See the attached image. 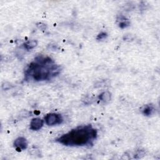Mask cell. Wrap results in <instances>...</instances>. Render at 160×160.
I'll list each match as a JSON object with an SVG mask.
<instances>
[{
	"label": "cell",
	"mask_w": 160,
	"mask_h": 160,
	"mask_svg": "<svg viewBox=\"0 0 160 160\" xmlns=\"http://www.w3.org/2000/svg\"><path fill=\"white\" fill-rule=\"evenodd\" d=\"M61 71L60 66L56 65L50 58L38 56L25 70L26 79L41 81L51 79Z\"/></svg>",
	"instance_id": "1"
},
{
	"label": "cell",
	"mask_w": 160,
	"mask_h": 160,
	"mask_svg": "<svg viewBox=\"0 0 160 160\" xmlns=\"http://www.w3.org/2000/svg\"><path fill=\"white\" fill-rule=\"evenodd\" d=\"M98 136V131L91 125L78 127L62 135L56 141L65 146H91Z\"/></svg>",
	"instance_id": "2"
},
{
	"label": "cell",
	"mask_w": 160,
	"mask_h": 160,
	"mask_svg": "<svg viewBox=\"0 0 160 160\" xmlns=\"http://www.w3.org/2000/svg\"><path fill=\"white\" fill-rule=\"evenodd\" d=\"M63 119L61 114L58 113L48 114L45 117V122L48 126H54L61 124Z\"/></svg>",
	"instance_id": "3"
},
{
	"label": "cell",
	"mask_w": 160,
	"mask_h": 160,
	"mask_svg": "<svg viewBox=\"0 0 160 160\" xmlns=\"http://www.w3.org/2000/svg\"><path fill=\"white\" fill-rule=\"evenodd\" d=\"M14 146L17 149L20 150H25L28 147V142L25 138L24 137H18L15 139L14 142Z\"/></svg>",
	"instance_id": "4"
},
{
	"label": "cell",
	"mask_w": 160,
	"mask_h": 160,
	"mask_svg": "<svg viewBox=\"0 0 160 160\" xmlns=\"http://www.w3.org/2000/svg\"><path fill=\"white\" fill-rule=\"evenodd\" d=\"M43 124H44V121L41 118H33L30 122V129L33 131H38L43 127Z\"/></svg>",
	"instance_id": "5"
},
{
	"label": "cell",
	"mask_w": 160,
	"mask_h": 160,
	"mask_svg": "<svg viewBox=\"0 0 160 160\" xmlns=\"http://www.w3.org/2000/svg\"><path fill=\"white\" fill-rule=\"evenodd\" d=\"M142 112L144 116H151L155 112V108L153 105H145L142 108Z\"/></svg>",
	"instance_id": "6"
},
{
	"label": "cell",
	"mask_w": 160,
	"mask_h": 160,
	"mask_svg": "<svg viewBox=\"0 0 160 160\" xmlns=\"http://www.w3.org/2000/svg\"><path fill=\"white\" fill-rule=\"evenodd\" d=\"M99 99L101 101L105 103H107L110 101L111 99V94L110 92L106 91L103 92L102 93H101L99 96Z\"/></svg>",
	"instance_id": "7"
},
{
	"label": "cell",
	"mask_w": 160,
	"mask_h": 160,
	"mask_svg": "<svg viewBox=\"0 0 160 160\" xmlns=\"http://www.w3.org/2000/svg\"><path fill=\"white\" fill-rule=\"evenodd\" d=\"M38 45V41L36 40H31L28 41L24 44V47H25L26 50H31L35 48Z\"/></svg>",
	"instance_id": "8"
},
{
	"label": "cell",
	"mask_w": 160,
	"mask_h": 160,
	"mask_svg": "<svg viewBox=\"0 0 160 160\" xmlns=\"http://www.w3.org/2000/svg\"><path fill=\"white\" fill-rule=\"evenodd\" d=\"M12 87H13V85L11 83H8V82H4V83L2 85V89L5 91L12 88Z\"/></svg>",
	"instance_id": "9"
},
{
	"label": "cell",
	"mask_w": 160,
	"mask_h": 160,
	"mask_svg": "<svg viewBox=\"0 0 160 160\" xmlns=\"http://www.w3.org/2000/svg\"><path fill=\"white\" fill-rule=\"evenodd\" d=\"M30 153H31V154L32 155H34V156H36V155H39L40 154V151L39 150L35 148H32L31 150Z\"/></svg>",
	"instance_id": "10"
},
{
	"label": "cell",
	"mask_w": 160,
	"mask_h": 160,
	"mask_svg": "<svg viewBox=\"0 0 160 160\" xmlns=\"http://www.w3.org/2000/svg\"><path fill=\"white\" fill-rule=\"evenodd\" d=\"M37 27L41 30H45L46 29V25L44 23H39L37 24Z\"/></svg>",
	"instance_id": "11"
},
{
	"label": "cell",
	"mask_w": 160,
	"mask_h": 160,
	"mask_svg": "<svg viewBox=\"0 0 160 160\" xmlns=\"http://www.w3.org/2000/svg\"><path fill=\"white\" fill-rule=\"evenodd\" d=\"M145 153L143 151V150H139L137 152V154L134 155V156H138V158H141L142 157H143Z\"/></svg>",
	"instance_id": "12"
},
{
	"label": "cell",
	"mask_w": 160,
	"mask_h": 160,
	"mask_svg": "<svg viewBox=\"0 0 160 160\" xmlns=\"http://www.w3.org/2000/svg\"><path fill=\"white\" fill-rule=\"evenodd\" d=\"M20 116H22L23 118H28L30 116V113L29 112V111H21Z\"/></svg>",
	"instance_id": "13"
},
{
	"label": "cell",
	"mask_w": 160,
	"mask_h": 160,
	"mask_svg": "<svg viewBox=\"0 0 160 160\" xmlns=\"http://www.w3.org/2000/svg\"><path fill=\"white\" fill-rule=\"evenodd\" d=\"M106 34L105 33H101V34H100V35L98 36V40H103V39H104V38H106Z\"/></svg>",
	"instance_id": "14"
}]
</instances>
